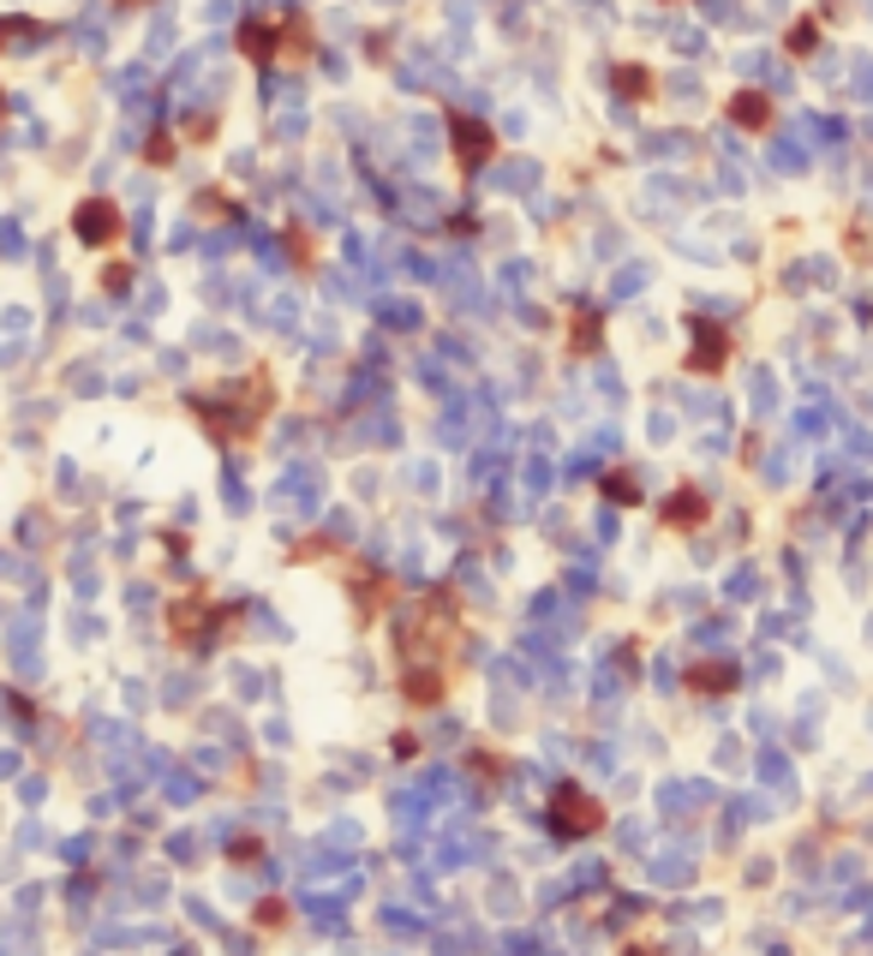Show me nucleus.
I'll use <instances>...</instances> for the list:
<instances>
[{
    "label": "nucleus",
    "mask_w": 873,
    "mask_h": 956,
    "mask_svg": "<svg viewBox=\"0 0 873 956\" xmlns=\"http://www.w3.org/2000/svg\"><path fill=\"white\" fill-rule=\"evenodd\" d=\"M449 634H455L449 598L425 592L420 604H413L408 616H401V628H396V652H401V664H408V670H443V646H449Z\"/></svg>",
    "instance_id": "f257e3e1"
},
{
    "label": "nucleus",
    "mask_w": 873,
    "mask_h": 956,
    "mask_svg": "<svg viewBox=\"0 0 873 956\" xmlns=\"http://www.w3.org/2000/svg\"><path fill=\"white\" fill-rule=\"evenodd\" d=\"M604 825V807L587 795L580 783H556V795H551V831L556 837H592Z\"/></svg>",
    "instance_id": "f03ea898"
},
{
    "label": "nucleus",
    "mask_w": 873,
    "mask_h": 956,
    "mask_svg": "<svg viewBox=\"0 0 873 956\" xmlns=\"http://www.w3.org/2000/svg\"><path fill=\"white\" fill-rule=\"evenodd\" d=\"M449 144H455V168H461V174L485 168V162L497 156V138H491V126L473 120V114H449Z\"/></svg>",
    "instance_id": "7ed1b4c3"
},
{
    "label": "nucleus",
    "mask_w": 873,
    "mask_h": 956,
    "mask_svg": "<svg viewBox=\"0 0 873 956\" xmlns=\"http://www.w3.org/2000/svg\"><path fill=\"white\" fill-rule=\"evenodd\" d=\"M688 335H694V353L682 365H688L694 377H718V371H724V365H730V329L712 323V317H694Z\"/></svg>",
    "instance_id": "20e7f679"
},
{
    "label": "nucleus",
    "mask_w": 873,
    "mask_h": 956,
    "mask_svg": "<svg viewBox=\"0 0 873 956\" xmlns=\"http://www.w3.org/2000/svg\"><path fill=\"white\" fill-rule=\"evenodd\" d=\"M72 234L84 239L91 251H103L114 246V239L126 234V222H120V203H108V198H84L79 210H72Z\"/></svg>",
    "instance_id": "39448f33"
},
{
    "label": "nucleus",
    "mask_w": 873,
    "mask_h": 956,
    "mask_svg": "<svg viewBox=\"0 0 873 956\" xmlns=\"http://www.w3.org/2000/svg\"><path fill=\"white\" fill-rule=\"evenodd\" d=\"M239 55H246L251 67H270V60L282 55V24H270V19H246V24H239Z\"/></svg>",
    "instance_id": "423d86ee"
},
{
    "label": "nucleus",
    "mask_w": 873,
    "mask_h": 956,
    "mask_svg": "<svg viewBox=\"0 0 873 956\" xmlns=\"http://www.w3.org/2000/svg\"><path fill=\"white\" fill-rule=\"evenodd\" d=\"M724 114L742 126V132H766V126H771V96L766 91H736V96L724 102Z\"/></svg>",
    "instance_id": "0eeeda50"
},
{
    "label": "nucleus",
    "mask_w": 873,
    "mask_h": 956,
    "mask_svg": "<svg viewBox=\"0 0 873 956\" xmlns=\"http://www.w3.org/2000/svg\"><path fill=\"white\" fill-rule=\"evenodd\" d=\"M568 341H575V353H599L604 347V317L592 311V305H580V311L568 317Z\"/></svg>",
    "instance_id": "6e6552de"
},
{
    "label": "nucleus",
    "mask_w": 873,
    "mask_h": 956,
    "mask_svg": "<svg viewBox=\"0 0 873 956\" xmlns=\"http://www.w3.org/2000/svg\"><path fill=\"white\" fill-rule=\"evenodd\" d=\"M664 520H670V527H682V532H688V527H700V520H706V496H700V491L670 496V503H664Z\"/></svg>",
    "instance_id": "1a4fd4ad"
},
{
    "label": "nucleus",
    "mask_w": 873,
    "mask_h": 956,
    "mask_svg": "<svg viewBox=\"0 0 873 956\" xmlns=\"http://www.w3.org/2000/svg\"><path fill=\"white\" fill-rule=\"evenodd\" d=\"M688 687H694V694H730V687H736V670H730V664H694L688 670Z\"/></svg>",
    "instance_id": "9d476101"
},
{
    "label": "nucleus",
    "mask_w": 873,
    "mask_h": 956,
    "mask_svg": "<svg viewBox=\"0 0 873 956\" xmlns=\"http://www.w3.org/2000/svg\"><path fill=\"white\" fill-rule=\"evenodd\" d=\"M168 622H174V634H180V640H198V634H204V598H186V604H174Z\"/></svg>",
    "instance_id": "9b49d317"
},
{
    "label": "nucleus",
    "mask_w": 873,
    "mask_h": 956,
    "mask_svg": "<svg viewBox=\"0 0 873 956\" xmlns=\"http://www.w3.org/2000/svg\"><path fill=\"white\" fill-rule=\"evenodd\" d=\"M408 699L413 706H437L443 699V670H408Z\"/></svg>",
    "instance_id": "f8f14e48"
},
{
    "label": "nucleus",
    "mask_w": 873,
    "mask_h": 956,
    "mask_svg": "<svg viewBox=\"0 0 873 956\" xmlns=\"http://www.w3.org/2000/svg\"><path fill=\"white\" fill-rule=\"evenodd\" d=\"M616 91L635 96V102H652L658 84H652V72H647V67H616Z\"/></svg>",
    "instance_id": "ddd939ff"
},
{
    "label": "nucleus",
    "mask_w": 873,
    "mask_h": 956,
    "mask_svg": "<svg viewBox=\"0 0 873 956\" xmlns=\"http://www.w3.org/2000/svg\"><path fill=\"white\" fill-rule=\"evenodd\" d=\"M814 43H819V19H795V24H790V36H783V48H790L795 60L814 55Z\"/></svg>",
    "instance_id": "4468645a"
},
{
    "label": "nucleus",
    "mask_w": 873,
    "mask_h": 956,
    "mask_svg": "<svg viewBox=\"0 0 873 956\" xmlns=\"http://www.w3.org/2000/svg\"><path fill=\"white\" fill-rule=\"evenodd\" d=\"M604 496H611V503H623V508H640V484L628 479V473H604Z\"/></svg>",
    "instance_id": "2eb2a0df"
},
{
    "label": "nucleus",
    "mask_w": 873,
    "mask_h": 956,
    "mask_svg": "<svg viewBox=\"0 0 873 956\" xmlns=\"http://www.w3.org/2000/svg\"><path fill=\"white\" fill-rule=\"evenodd\" d=\"M144 162H156V168H168V162H174V138H168V132H156V138H150V144H144Z\"/></svg>",
    "instance_id": "dca6fc26"
},
{
    "label": "nucleus",
    "mask_w": 873,
    "mask_h": 956,
    "mask_svg": "<svg viewBox=\"0 0 873 956\" xmlns=\"http://www.w3.org/2000/svg\"><path fill=\"white\" fill-rule=\"evenodd\" d=\"M103 287H108V293H126V287H132V263H108Z\"/></svg>",
    "instance_id": "f3484780"
},
{
    "label": "nucleus",
    "mask_w": 873,
    "mask_h": 956,
    "mask_svg": "<svg viewBox=\"0 0 873 956\" xmlns=\"http://www.w3.org/2000/svg\"><path fill=\"white\" fill-rule=\"evenodd\" d=\"M24 31H36V24L31 19H0V48H7L12 36H24Z\"/></svg>",
    "instance_id": "a211bd4d"
},
{
    "label": "nucleus",
    "mask_w": 873,
    "mask_h": 956,
    "mask_svg": "<svg viewBox=\"0 0 873 956\" xmlns=\"http://www.w3.org/2000/svg\"><path fill=\"white\" fill-rule=\"evenodd\" d=\"M623 956H658V945H628Z\"/></svg>",
    "instance_id": "6ab92c4d"
},
{
    "label": "nucleus",
    "mask_w": 873,
    "mask_h": 956,
    "mask_svg": "<svg viewBox=\"0 0 873 956\" xmlns=\"http://www.w3.org/2000/svg\"><path fill=\"white\" fill-rule=\"evenodd\" d=\"M114 7H126V12H132V7H150V0H114Z\"/></svg>",
    "instance_id": "aec40b11"
},
{
    "label": "nucleus",
    "mask_w": 873,
    "mask_h": 956,
    "mask_svg": "<svg viewBox=\"0 0 873 956\" xmlns=\"http://www.w3.org/2000/svg\"><path fill=\"white\" fill-rule=\"evenodd\" d=\"M0 114H7V91H0Z\"/></svg>",
    "instance_id": "412c9836"
}]
</instances>
